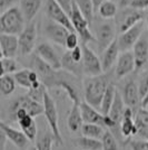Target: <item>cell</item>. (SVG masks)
<instances>
[{"label":"cell","instance_id":"6da1fadb","mask_svg":"<svg viewBox=\"0 0 148 150\" xmlns=\"http://www.w3.org/2000/svg\"><path fill=\"white\" fill-rule=\"evenodd\" d=\"M47 88H62L73 103L80 104L84 96L81 79L65 69H57L52 77L45 85Z\"/></svg>","mask_w":148,"mask_h":150},{"label":"cell","instance_id":"7a4b0ae2","mask_svg":"<svg viewBox=\"0 0 148 150\" xmlns=\"http://www.w3.org/2000/svg\"><path fill=\"white\" fill-rule=\"evenodd\" d=\"M111 79H112V75H111L110 71L104 72L99 75L86 76L82 81L85 101L95 106L96 109L97 108L100 109L103 98H104L109 84L112 83Z\"/></svg>","mask_w":148,"mask_h":150},{"label":"cell","instance_id":"3957f363","mask_svg":"<svg viewBox=\"0 0 148 150\" xmlns=\"http://www.w3.org/2000/svg\"><path fill=\"white\" fill-rule=\"evenodd\" d=\"M25 15L20 7L13 6L0 16V34L19 35L25 28Z\"/></svg>","mask_w":148,"mask_h":150},{"label":"cell","instance_id":"277c9868","mask_svg":"<svg viewBox=\"0 0 148 150\" xmlns=\"http://www.w3.org/2000/svg\"><path fill=\"white\" fill-rule=\"evenodd\" d=\"M43 114H45L46 120L48 122L50 131L54 134L55 144L57 146H64L61 132H60V129H59V121H58L59 118H58L57 105H56L55 100L48 93V91L45 92V98H43Z\"/></svg>","mask_w":148,"mask_h":150},{"label":"cell","instance_id":"5b68a950","mask_svg":"<svg viewBox=\"0 0 148 150\" xmlns=\"http://www.w3.org/2000/svg\"><path fill=\"white\" fill-rule=\"evenodd\" d=\"M70 19H71V23L74 25L75 31L80 37L81 44H88L90 42H96L95 35L89 29L90 24L85 18V16L82 15L80 9L78 8V6L76 5L75 1L74 5H73V10H71V13H70Z\"/></svg>","mask_w":148,"mask_h":150},{"label":"cell","instance_id":"8992f818","mask_svg":"<svg viewBox=\"0 0 148 150\" xmlns=\"http://www.w3.org/2000/svg\"><path fill=\"white\" fill-rule=\"evenodd\" d=\"M19 53L21 56H28L34 52L37 40V25L35 20L27 23L24 30L18 35Z\"/></svg>","mask_w":148,"mask_h":150},{"label":"cell","instance_id":"52a82bcc","mask_svg":"<svg viewBox=\"0 0 148 150\" xmlns=\"http://www.w3.org/2000/svg\"><path fill=\"white\" fill-rule=\"evenodd\" d=\"M43 31L45 36L50 42H52L54 44L58 46H62V47H66V39L68 35L71 33L65 26L60 25L49 18H47V20L43 23Z\"/></svg>","mask_w":148,"mask_h":150},{"label":"cell","instance_id":"ba28073f","mask_svg":"<svg viewBox=\"0 0 148 150\" xmlns=\"http://www.w3.org/2000/svg\"><path fill=\"white\" fill-rule=\"evenodd\" d=\"M45 13L47 18L65 26L70 31H75L74 25L71 23L70 16L68 15L56 0H46L45 4Z\"/></svg>","mask_w":148,"mask_h":150},{"label":"cell","instance_id":"9c48e42d","mask_svg":"<svg viewBox=\"0 0 148 150\" xmlns=\"http://www.w3.org/2000/svg\"><path fill=\"white\" fill-rule=\"evenodd\" d=\"M82 46V66L84 74L86 76H94L104 73L101 59H99L97 54L94 52L87 44H81Z\"/></svg>","mask_w":148,"mask_h":150},{"label":"cell","instance_id":"30bf717a","mask_svg":"<svg viewBox=\"0 0 148 150\" xmlns=\"http://www.w3.org/2000/svg\"><path fill=\"white\" fill-rule=\"evenodd\" d=\"M144 16L145 15H144L142 10L134 9V8H130V7L124 8L121 13H117L118 19L116 20L119 34H121L127 29L131 28L133 26L137 25L138 23L142 21Z\"/></svg>","mask_w":148,"mask_h":150},{"label":"cell","instance_id":"8fae6325","mask_svg":"<svg viewBox=\"0 0 148 150\" xmlns=\"http://www.w3.org/2000/svg\"><path fill=\"white\" fill-rule=\"evenodd\" d=\"M115 34H116L115 25L110 21H106L97 26L95 38H96V43H97L98 50L100 53H103L116 39Z\"/></svg>","mask_w":148,"mask_h":150},{"label":"cell","instance_id":"7c38bea8","mask_svg":"<svg viewBox=\"0 0 148 150\" xmlns=\"http://www.w3.org/2000/svg\"><path fill=\"white\" fill-rule=\"evenodd\" d=\"M142 33H144L142 21L138 23L137 25L133 26L131 28L121 33L119 35V37L117 38L120 52H126V50H131L134 47V45L138 42V39L142 36Z\"/></svg>","mask_w":148,"mask_h":150},{"label":"cell","instance_id":"4fadbf2b","mask_svg":"<svg viewBox=\"0 0 148 150\" xmlns=\"http://www.w3.org/2000/svg\"><path fill=\"white\" fill-rule=\"evenodd\" d=\"M134 71H135V58H134L133 52H129V50L121 52V54L118 57L115 71H114L115 79L120 80Z\"/></svg>","mask_w":148,"mask_h":150},{"label":"cell","instance_id":"5bb4252c","mask_svg":"<svg viewBox=\"0 0 148 150\" xmlns=\"http://www.w3.org/2000/svg\"><path fill=\"white\" fill-rule=\"evenodd\" d=\"M19 108L25 109L26 111L29 113L30 115H32L34 118H36V117H38V115H40V114L43 113V103L32 100L28 94L22 95V96H19L18 99H16V100L13 101V104L9 106V112L16 110V109H19Z\"/></svg>","mask_w":148,"mask_h":150},{"label":"cell","instance_id":"9a60e30c","mask_svg":"<svg viewBox=\"0 0 148 150\" xmlns=\"http://www.w3.org/2000/svg\"><path fill=\"white\" fill-rule=\"evenodd\" d=\"M123 99L125 101L126 106L134 110V112H137L139 109V104H142V99L138 90V83H136L133 80H129L125 84L123 90Z\"/></svg>","mask_w":148,"mask_h":150},{"label":"cell","instance_id":"2e32d148","mask_svg":"<svg viewBox=\"0 0 148 150\" xmlns=\"http://www.w3.org/2000/svg\"><path fill=\"white\" fill-rule=\"evenodd\" d=\"M30 69L37 72V74L39 75V79L43 82V85L47 84V82L52 77V75L55 74V72L57 71L54 67H51L47 62H45L38 54L31 57Z\"/></svg>","mask_w":148,"mask_h":150},{"label":"cell","instance_id":"e0dca14e","mask_svg":"<svg viewBox=\"0 0 148 150\" xmlns=\"http://www.w3.org/2000/svg\"><path fill=\"white\" fill-rule=\"evenodd\" d=\"M36 52L45 62H47L51 67L55 69H61V57L57 54L54 47L48 43H41L37 46Z\"/></svg>","mask_w":148,"mask_h":150},{"label":"cell","instance_id":"ac0fdd59","mask_svg":"<svg viewBox=\"0 0 148 150\" xmlns=\"http://www.w3.org/2000/svg\"><path fill=\"white\" fill-rule=\"evenodd\" d=\"M133 54L135 58V72H139L148 62V39L142 36L133 47Z\"/></svg>","mask_w":148,"mask_h":150},{"label":"cell","instance_id":"d6986e66","mask_svg":"<svg viewBox=\"0 0 148 150\" xmlns=\"http://www.w3.org/2000/svg\"><path fill=\"white\" fill-rule=\"evenodd\" d=\"M1 57H16L19 53V38L17 35L0 34Z\"/></svg>","mask_w":148,"mask_h":150},{"label":"cell","instance_id":"ffe728a7","mask_svg":"<svg viewBox=\"0 0 148 150\" xmlns=\"http://www.w3.org/2000/svg\"><path fill=\"white\" fill-rule=\"evenodd\" d=\"M0 130L6 134L7 139L9 141H11L18 149H24L26 146L28 144V142L30 141L22 130L21 131L17 130V129H15L13 127H10L9 125L5 123L3 121L0 123Z\"/></svg>","mask_w":148,"mask_h":150},{"label":"cell","instance_id":"44dd1931","mask_svg":"<svg viewBox=\"0 0 148 150\" xmlns=\"http://www.w3.org/2000/svg\"><path fill=\"white\" fill-rule=\"evenodd\" d=\"M80 110L84 123H96L105 128V114L97 111L95 106L89 104L86 101H82L80 103Z\"/></svg>","mask_w":148,"mask_h":150},{"label":"cell","instance_id":"7402d4cb","mask_svg":"<svg viewBox=\"0 0 148 150\" xmlns=\"http://www.w3.org/2000/svg\"><path fill=\"white\" fill-rule=\"evenodd\" d=\"M119 45H118L117 38L111 43L107 48H106L103 53H101V65H103V69L104 72H109L112 66L117 63V59L119 57Z\"/></svg>","mask_w":148,"mask_h":150},{"label":"cell","instance_id":"603a6c76","mask_svg":"<svg viewBox=\"0 0 148 150\" xmlns=\"http://www.w3.org/2000/svg\"><path fill=\"white\" fill-rule=\"evenodd\" d=\"M134 114H136L134 112V110L128 108V106H126V110H125V113H124V118L121 120V123H120V129H119V131L123 134V137L127 139L126 142L128 140H130V138L133 136H137V127H136L135 120H134Z\"/></svg>","mask_w":148,"mask_h":150},{"label":"cell","instance_id":"cb8c5ba5","mask_svg":"<svg viewBox=\"0 0 148 150\" xmlns=\"http://www.w3.org/2000/svg\"><path fill=\"white\" fill-rule=\"evenodd\" d=\"M84 125V120L81 115L80 104L78 103H73V106L70 108V111L67 118V127L69 131L78 132L81 130V127Z\"/></svg>","mask_w":148,"mask_h":150},{"label":"cell","instance_id":"d4e9b609","mask_svg":"<svg viewBox=\"0 0 148 150\" xmlns=\"http://www.w3.org/2000/svg\"><path fill=\"white\" fill-rule=\"evenodd\" d=\"M61 66L62 69L67 71L71 74L76 75L78 77H82L84 74V66H82V62H76L74 58L71 57V53L68 50L61 57Z\"/></svg>","mask_w":148,"mask_h":150},{"label":"cell","instance_id":"484cf974","mask_svg":"<svg viewBox=\"0 0 148 150\" xmlns=\"http://www.w3.org/2000/svg\"><path fill=\"white\" fill-rule=\"evenodd\" d=\"M126 104H125V101L123 99V95L119 93V92H116V95H115V100H114V103L110 108V111H109V115L110 118L117 125L118 129H120V123H121V120L124 118V113H125V110H126Z\"/></svg>","mask_w":148,"mask_h":150},{"label":"cell","instance_id":"4316f807","mask_svg":"<svg viewBox=\"0 0 148 150\" xmlns=\"http://www.w3.org/2000/svg\"><path fill=\"white\" fill-rule=\"evenodd\" d=\"M135 123L137 127V136L145 140L148 139V110L147 108H139L135 114Z\"/></svg>","mask_w":148,"mask_h":150},{"label":"cell","instance_id":"83f0119b","mask_svg":"<svg viewBox=\"0 0 148 150\" xmlns=\"http://www.w3.org/2000/svg\"><path fill=\"white\" fill-rule=\"evenodd\" d=\"M19 4L27 23H29L35 19L39 9L41 8L43 0H19Z\"/></svg>","mask_w":148,"mask_h":150},{"label":"cell","instance_id":"f1b7e54d","mask_svg":"<svg viewBox=\"0 0 148 150\" xmlns=\"http://www.w3.org/2000/svg\"><path fill=\"white\" fill-rule=\"evenodd\" d=\"M74 144L78 149L82 150H103V141L101 139L82 136L74 140Z\"/></svg>","mask_w":148,"mask_h":150},{"label":"cell","instance_id":"f546056e","mask_svg":"<svg viewBox=\"0 0 148 150\" xmlns=\"http://www.w3.org/2000/svg\"><path fill=\"white\" fill-rule=\"evenodd\" d=\"M118 13V6L112 0H106L101 4L98 9V15L103 19L109 20V19L116 17Z\"/></svg>","mask_w":148,"mask_h":150},{"label":"cell","instance_id":"4dcf8cb0","mask_svg":"<svg viewBox=\"0 0 148 150\" xmlns=\"http://www.w3.org/2000/svg\"><path fill=\"white\" fill-rule=\"evenodd\" d=\"M116 92H117V88H115V85L110 83L109 86L106 91L105 95L103 98V101H101V105H100V112L103 114H109V111H110V108L114 103V100H115V95H116Z\"/></svg>","mask_w":148,"mask_h":150},{"label":"cell","instance_id":"1f68e13d","mask_svg":"<svg viewBox=\"0 0 148 150\" xmlns=\"http://www.w3.org/2000/svg\"><path fill=\"white\" fill-rule=\"evenodd\" d=\"M17 82L15 80V76L11 74L1 75L0 77V92L3 96H9L16 90Z\"/></svg>","mask_w":148,"mask_h":150},{"label":"cell","instance_id":"d6a6232c","mask_svg":"<svg viewBox=\"0 0 148 150\" xmlns=\"http://www.w3.org/2000/svg\"><path fill=\"white\" fill-rule=\"evenodd\" d=\"M105 131V128L103 125H96V123H84L81 127L82 136L95 138V139H101Z\"/></svg>","mask_w":148,"mask_h":150},{"label":"cell","instance_id":"836d02e7","mask_svg":"<svg viewBox=\"0 0 148 150\" xmlns=\"http://www.w3.org/2000/svg\"><path fill=\"white\" fill-rule=\"evenodd\" d=\"M1 75L6 74H15L20 69L19 64L15 57H1Z\"/></svg>","mask_w":148,"mask_h":150},{"label":"cell","instance_id":"e575fe53","mask_svg":"<svg viewBox=\"0 0 148 150\" xmlns=\"http://www.w3.org/2000/svg\"><path fill=\"white\" fill-rule=\"evenodd\" d=\"M30 71L31 69H20L18 72H16L13 76L19 86L24 88H29L32 86V82L30 80Z\"/></svg>","mask_w":148,"mask_h":150},{"label":"cell","instance_id":"d590c367","mask_svg":"<svg viewBox=\"0 0 148 150\" xmlns=\"http://www.w3.org/2000/svg\"><path fill=\"white\" fill-rule=\"evenodd\" d=\"M76 5L80 9L82 15L85 16V18L88 20V23L91 25L95 16V10H94V5L91 0H75Z\"/></svg>","mask_w":148,"mask_h":150},{"label":"cell","instance_id":"8d00e7d4","mask_svg":"<svg viewBox=\"0 0 148 150\" xmlns=\"http://www.w3.org/2000/svg\"><path fill=\"white\" fill-rule=\"evenodd\" d=\"M54 144H55V138L50 131L43 133L40 137L38 138L36 147H37L38 150H52Z\"/></svg>","mask_w":148,"mask_h":150},{"label":"cell","instance_id":"74e56055","mask_svg":"<svg viewBox=\"0 0 148 150\" xmlns=\"http://www.w3.org/2000/svg\"><path fill=\"white\" fill-rule=\"evenodd\" d=\"M101 141H103V150H120L116 138L109 129L105 131L101 138Z\"/></svg>","mask_w":148,"mask_h":150},{"label":"cell","instance_id":"f35d334b","mask_svg":"<svg viewBox=\"0 0 148 150\" xmlns=\"http://www.w3.org/2000/svg\"><path fill=\"white\" fill-rule=\"evenodd\" d=\"M46 91H47V88H46L43 83H41L39 86L29 88V90H28V93L27 94L30 96L32 100L43 103V98H45V92H46Z\"/></svg>","mask_w":148,"mask_h":150},{"label":"cell","instance_id":"ab89813d","mask_svg":"<svg viewBox=\"0 0 148 150\" xmlns=\"http://www.w3.org/2000/svg\"><path fill=\"white\" fill-rule=\"evenodd\" d=\"M138 90L140 94V99H144L148 92V73H145L138 81Z\"/></svg>","mask_w":148,"mask_h":150},{"label":"cell","instance_id":"60d3db41","mask_svg":"<svg viewBox=\"0 0 148 150\" xmlns=\"http://www.w3.org/2000/svg\"><path fill=\"white\" fill-rule=\"evenodd\" d=\"M79 35L76 31H71L68 35L67 39H66V48L67 50H74L75 47H77L79 44Z\"/></svg>","mask_w":148,"mask_h":150},{"label":"cell","instance_id":"b9f144b4","mask_svg":"<svg viewBox=\"0 0 148 150\" xmlns=\"http://www.w3.org/2000/svg\"><path fill=\"white\" fill-rule=\"evenodd\" d=\"M125 144H128L130 150H148L146 146V140H131L130 139Z\"/></svg>","mask_w":148,"mask_h":150},{"label":"cell","instance_id":"7bdbcfd3","mask_svg":"<svg viewBox=\"0 0 148 150\" xmlns=\"http://www.w3.org/2000/svg\"><path fill=\"white\" fill-rule=\"evenodd\" d=\"M21 130L25 132V134L30 141H35L36 140V138H37V125H36V121L31 125L27 127L25 129H21Z\"/></svg>","mask_w":148,"mask_h":150},{"label":"cell","instance_id":"ee69618b","mask_svg":"<svg viewBox=\"0 0 148 150\" xmlns=\"http://www.w3.org/2000/svg\"><path fill=\"white\" fill-rule=\"evenodd\" d=\"M129 7L138 10H145L148 8V0H131Z\"/></svg>","mask_w":148,"mask_h":150},{"label":"cell","instance_id":"f6af8a7d","mask_svg":"<svg viewBox=\"0 0 148 150\" xmlns=\"http://www.w3.org/2000/svg\"><path fill=\"white\" fill-rule=\"evenodd\" d=\"M60 6L64 8V10L70 16L71 10H73V5H74L75 0H56Z\"/></svg>","mask_w":148,"mask_h":150},{"label":"cell","instance_id":"bcb514c9","mask_svg":"<svg viewBox=\"0 0 148 150\" xmlns=\"http://www.w3.org/2000/svg\"><path fill=\"white\" fill-rule=\"evenodd\" d=\"M71 53V57L76 62H82V46H77L74 50H69Z\"/></svg>","mask_w":148,"mask_h":150},{"label":"cell","instance_id":"7dc6e473","mask_svg":"<svg viewBox=\"0 0 148 150\" xmlns=\"http://www.w3.org/2000/svg\"><path fill=\"white\" fill-rule=\"evenodd\" d=\"M15 2H16V0H0V10H1V13H3V11H6L7 9L13 7Z\"/></svg>","mask_w":148,"mask_h":150},{"label":"cell","instance_id":"c3c4849f","mask_svg":"<svg viewBox=\"0 0 148 150\" xmlns=\"http://www.w3.org/2000/svg\"><path fill=\"white\" fill-rule=\"evenodd\" d=\"M93 1V5H94V10H95V13H98V9L99 7L101 6V4L106 1V0H91Z\"/></svg>","mask_w":148,"mask_h":150},{"label":"cell","instance_id":"681fc988","mask_svg":"<svg viewBox=\"0 0 148 150\" xmlns=\"http://www.w3.org/2000/svg\"><path fill=\"white\" fill-rule=\"evenodd\" d=\"M118 2V6L120 7V8H127V7H129L130 2H131V0H117Z\"/></svg>","mask_w":148,"mask_h":150},{"label":"cell","instance_id":"f907efd6","mask_svg":"<svg viewBox=\"0 0 148 150\" xmlns=\"http://www.w3.org/2000/svg\"><path fill=\"white\" fill-rule=\"evenodd\" d=\"M140 105L142 106V108H147L148 106V92H147V94L145 95V98L142 100V104Z\"/></svg>","mask_w":148,"mask_h":150},{"label":"cell","instance_id":"816d5d0a","mask_svg":"<svg viewBox=\"0 0 148 150\" xmlns=\"http://www.w3.org/2000/svg\"><path fill=\"white\" fill-rule=\"evenodd\" d=\"M29 150H38V149H37V147H32V148H30Z\"/></svg>","mask_w":148,"mask_h":150},{"label":"cell","instance_id":"f5cc1de1","mask_svg":"<svg viewBox=\"0 0 148 150\" xmlns=\"http://www.w3.org/2000/svg\"><path fill=\"white\" fill-rule=\"evenodd\" d=\"M146 23H147V27H148V15H147V18H146Z\"/></svg>","mask_w":148,"mask_h":150},{"label":"cell","instance_id":"db71d44e","mask_svg":"<svg viewBox=\"0 0 148 150\" xmlns=\"http://www.w3.org/2000/svg\"><path fill=\"white\" fill-rule=\"evenodd\" d=\"M146 146H147V149H148V139L146 140Z\"/></svg>","mask_w":148,"mask_h":150},{"label":"cell","instance_id":"11a10c76","mask_svg":"<svg viewBox=\"0 0 148 150\" xmlns=\"http://www.w3.org/2000/svg\"><path fill=\"white\" fill-rule=\"evenodd\" d=\"M75 150H82V149H75Z\"/></svg>","mask_w":148,"mask_h":150}]
</instances>
